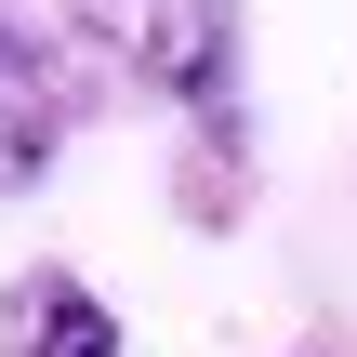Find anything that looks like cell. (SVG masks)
Returning a JSON list of instances; mask_svg holds the SVG:
<instances>
[{
	"instance_id": "cell-1",
	"label": "cell",
	"mask_w": 357,
	"mask_h": 357,
	"mask_svg": "<svg viewBox=\"0 0 357 357\" xmlns=\"http://www.w3.org/2000/svg\"><path fill=\"white\" fill-rule=\"evenodd\" d=\"M79 106H93V53L53 13L0 0V199L53 185V159L79 146Z\"/></svg>"
},
{
	"instance_id": "cell-3",
	"label": "cell",
	"mask_w": 357,
	"mask_h": 357,
	"mask_svg": "<svg viewBox=\"0 0 357 357\" xmlns=\"http://www.w3.org/2000/svg\"><path fill=\"white\" fill-rule=\"evenodd\" d=\"M0 357H119V305L79 265H13L0 278Z\"/></svg>"
},
{
	"instance_id": "cell-2",
	"label": "cell",
	"mask_w": 357,
	"mask_h": 357,
	"mask_svg": "<svg viewBox=\"0 0 357 357\" xmlns=\"http://www.w3.org/2000/svg\"><path fill=\"white\" fill-rule=\"evenodd\" d=\"M146 79L172 93V119L238 185V146H252V119H238V0H146Z\"/></svg>"
}]
</instances>
